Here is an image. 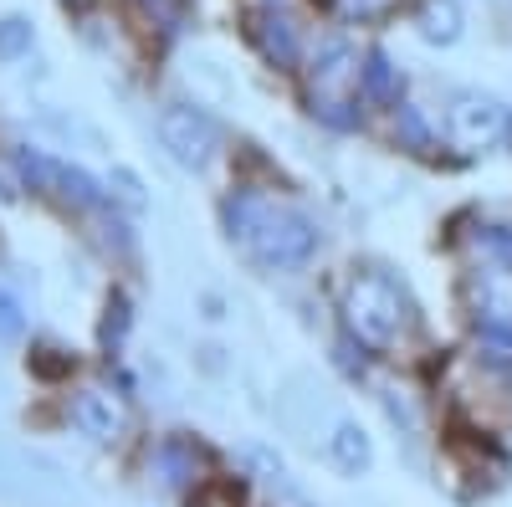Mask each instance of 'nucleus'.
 Returning a JSON list of instances; mask_svg holds the SVG:
<instances>
[{
  "label": "nucleus",
  "instance_id": "18",
  "mask_svg": "<svg viewBox=\"0 0 512 507\" xmlns=\"http://www.w3.org/2000/svg\"><path fill=\"white\" fill-rule=\"evenodd\" d=\"M190 507H241V482L231 477H216V482H200Z\"/></svg>",
  "mask_w": 512,
  "mask_h": 507
},
{
  "label": "nucleus",
  "instance_id": "5",
  "mask_svg": "<svg viewBox=\"0 0 512 507\" xmlns=\"http://www.w3.org/2000/svg\"><path fill=\"white\" fill-rule=\"evenodd\" d=\"M507 134V108L487 93H456L451 108H446V139L461 149V154H482V149H497Z\"/></svg>",
  "mask_w": 512,
  "mask_h": 507
},
{
  "label": "nucleus",
  "instance_id": "16",
  "mask_svg": "<svg viewBox=\"0 0 512 507\" xmlns=\"http://www.w3.org/2000/svg\"><path fill=\"white\" fill-rule=\"evenodd\" d=\"M36 41L31 16H0V62H21Z\"/></svg>",
  "mask_w": 512,
  "mask_h": 507
},
{
  "label": "nucleus",
  "instance_id": "14",
  "mask_svg": "<svg viewBox=\"0 0 512 507\" xmlns=\"http://www.w3.org/2000/svg\"><path fill=\"white\" fill-rule=\"evenodd\" d=\"M57 195H62V200H72L77 210H93V205H103V190L93 185L88 169H77V164H62V175H57Z\"/></svg>",
  "mask_w": 512,
  "mask_h": 507
},
{
  "label": "nucleus",
  "instance_id": "22",
  "mask_svg": "<svg viewBox=\"0 0 512 507\" xmlns=\"http://www.w3.org/2000/svg\"><path fill=\"white\" fill-rule=\"evenodd\" d=\"M123 333H128V298H123V292H113V298H108V318H103V344L118 349Z\"/></svg>",
  "mask_w": 512,
  "mask_h": 507
},
{
  "label": "nucleus",
  "instance_id": "23",
  "mask_svg": "<svg viewBox=\"0 0 512 507\" xmlns=\"http://www.w3.org/2000/svg\"><path fill=\"white\" fill-rule=\"evenodd\" d=\"M149 6H154V11H169V6H175V0H149Z\"/></svg>",
  "mask_w": 512,
  "mask_h": 507
},
{
  "label": "nucleus",
  "instance_id": "19",
  "mask_svg": "<svg viewBox=\"0 0 512 507\" xmlns=\"http://www.w3.org/2000/svg\"><path fill=\"white\" fill-rule=\"evenodd\" d=\"M108 190H113V200L123 205V210H144L149 205V195H144V180L134 175V169H113V180H108Z\"/></svg>",
  "mask_w": 512,
  "mask_h": 507
},
{
  "label": "nucleus",
  "instance_id": "4",
  "mask_svg": "<svg viewBox=\"0 0 512 507\" xmlns=\"http://www.w3.org/2000/svg\"><path fill=\"white\" fill-rule=\"evenodd\" d=\"M159 144L185 169H210V159L221 154V129L210 113H200L190 103H169L159 113Z\"/></svg>",
  "mask_w": 512,
  "mask_h": 507
},
{
  "label": "nucleus",
  "instance_id": "6",
  "mask_svg": "<svg viewBox=\"0 0 512 507\" xmlns=\"http://www.w3.org/2000/svg\"><path fill=\"white\" fill-rule=\"evenodd\" d=\"M251 41H256V52H262L272 67H297V57H303V47H297V26L277 6L251 16Z\"/></svg>",
  "mask_w": 512,
  "mask_h": 507
},
{
  "label": "nucleus",
  "instance_id": "10",
  "mask_svg": "<svg viewBox=\"0 0 512 507\" xmlns=\"http://www.w3.org/2000/svg\"><path fill=\"white\" fill-rule=\"evenodd\" d=\"M359 88H364V98H374V103H400V93H405V77H400V67H395L390 57H384V52L374 47V52H364Z\"/></svg>",
  "mask_w": 512,
  "mask_h": 507
},
{
  "label": "nucleus",
  "instance_id": "3",
  "mask_svg": "<svg viewBox=\"0 0 512 507\" xmlns=\"http://www.w3.org/2000/svg\"><path fill=\"white\" fill-rule=\"evenodd\" d=\"M359 52L349 47L344 36H333L328 47L313 57V67H308V82H313V113L323 118V123H333V129H354L359 123V113H354V93H364L359 88Z\"/></svg>",
  "mask_w": 512,
  "mask_h": 507
},
{
  "label": "nucleus",
  "instance_id": "20",
  "mask_svg": "<svg viewBox=\"0 0 512 507\" xmlns=\"http://www.w3.org/2000/svg\"><path fill=\"white\" fill-rule=\"evenodd\" d=\"M333 6H338L344 21H384L400 0H333Z\"/></svg>",
  "mask_w": 512,
  "mask_h": 507
},
{
  "label": "nucleus",
  "instance_id": "7",
  "mask_svg": "<svg viewBox=\"0 0 512 507\" xmlns=\"http://www.w3.org/2000/svg\"><path fill=\"white\" fill-rule=\"evenodd\" d=\"M72 426L82 431V436H93V441H118L123 436V410L113 405V395H103V390H82L77 400H72Z\"/></svg>",
  "mask_w": 512,
  "mask_h": 507
},
{
  "label": "nucleus",
  "instance_id": "13",
  "mask_svg": "<svg viewBox=\"0 0 512 507\" xmlns=\"http://www.w3.org/2000/svg\"><path fill=\"white\" fill-rule=\"evenodd\" d=\"M159 477H164V487L190 482V477H195V446H185L180 436H169V441L159 446Z\"/></svg>",
  "mask_w": 512,
  "mask_h": 507
},
{
  "label": "nucleus",
  "instance_id": "2",
  "mask_svg": "<svg viewBox=\"0 0 512 507\" xmlns=\"http://www.w3.org/2000/svg\"><path fill=\"white\" fill-rule=\"evenodd\" d=\"M344 328L364 349H395L400 333L410 328L405 292L384 272H354L344 287Z\"/></svg>",
  "mask_w": 512,
  "mask_h": 507
},
{
  "label": "nucleus",
  "instance_id": "12",
  "mask_svg": "<svg viewBox=\"0 0 512 507\" xmlns=\"http://www.w3.org/2000/svg\"><path fill=\"white\" fill-rule=\"evenodd\" d=\"M395 139H400V149H410V154H431V149H436L431 123H425V113H420L415 103H400V108H395Z\"/></svg>",
  "mask_w": 512,
  "mask_h": 507
},
{
  "label": "nucleus",
  "instance_id": "11",
  "mask_svg": "<svg viewBox=\"0 0 512 507\" xmlns=\"http://www.w3.org/2000/svg\"><path fill=\"white\" fill-rule=\"evenodd\" d=\"M415 26H420V36L431 41V47H456L461 41V6L456 0H425Z\"/></svg>",
  "mask_w": 512,
  "mask_h": 507
},
{
  "label": "nucleus",
  "instance_id": "17",
  "mask_svg": "<svg viewBox=\"0 0 512 507\" xmlns=\"http://www.w3.org/2000/svg\"><path fill=\"white\" fill-rule=\"evenodd\" d=\"M477 344H482V354H487L492 364L512 369V323H482Z\"/></svg>",
  "mask_w": 512,
  "mask_h": 507
},
{
  "label": "nucleus",
  "instance_id": "15",
  "mask_svg": "<svg viewBox=\"0 0 512 507\" xmlns=\"http://www.w3.org/2000/svg\"><path fill=\"white\" fill-rule=\"evenodd\" d=\"M16 175L31 185V190H52L57 195V175H62V164L47 159V154H36V149H16Z\"/></svg>",
  "mask_w": 512,
  "mask_h": 507
},
{
  "label": "nucleus",
  "instance_id": "8",
  "mask_svg": "<svg viewBox=\"0 0 512 507\" xmlns=\"http://www.w3.org/2000/svg\"><path fill=\"white\" fill-rule=\"evenodd\" d=\"M472 292H477V313H482V323H512V262L477 267Z\"/></svg>",
  "mask_w": 512,
  "mask_h": 507
},
{
  "label": "nucleus",
  "instance_id": "1",
  "mask_svg": "<svg viewBox=\"0 0 512 507\" xmlns=\"http://www.w3.org/2000/svg\"><path fill=\"white\" fill-rule=\"evenodd\" d=\"M226 231L251 262H262L272 272L303 267L318 251V226L303 210H292V205H282L262 190H236L226 200Z\"/></svg>",
  "mask_w": 512,
  "mask_h": 507
},
{
  "label": "nucleus",
  "instance_id": "21",
  "mask_svg": "<svg viewBox=\"0 0 512 507\" xmlns=\"http://www.w3.org/2000/svg\"><path fill=\"white\" fill-rule=\"evenodd\" d=\"M21 333H26V313L11 292L0 287V344H21Z\"/></svg>",
  "mask_w": 512,
  "mask_h": 507
},
{
  "label": "nucleus",
  "instance_id": "9",
  "mask_svg": "<svg viewBox=\"0 0 512 507\" xmlns=\"http://www.w3.org/2000/svg\"><path fill=\"white\" fill-rule=\"evenodd\" d=\"M328 456L338 461V472H349V477H364L374 467V446H369L364 426H354V420H338V426H333Z\"/></svg>",
  "mask_w": 512,
  "mask_h": 507
}]
</instances>
